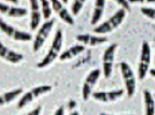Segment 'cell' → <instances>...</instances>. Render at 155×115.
<instances>
[{
  "mask_svg": "<svg viewBox=\"0 0 155 115\" xmlns=\"http://www.w3.org/2000/svg\"><path fill=\"white\" fill-rule=\"evenodd\" d=\"M62 31L58 29L55 35L54 40L52 41V45L50 49L48 52L45 57L37 64V67L39 69H43L47 66L50 65L52 63L55 59L58 57L62 46Z\"/></svg>",
  "mask_w": 155,
  "mask_h": 115,
  "instance_id": "cell-1",
  "label": "cell"
},
{
  "mask_svg": "<svg viewBox=\"0 0 155 115\" xmlns=\"http://www.w3.org/2000/svg\"><path fill=\"white\" fill-rule=\"evenodd\" d=\"M125 17V10L124 8L120 9L108 20L95 28L93 32L97 34H105L111 32L123 23Z\"/></svg>",
  "mask_w": 155,
  "mask_h": 115,
  "instance_id": "cell-2",
  "label": "cell"
},
{
  "mask_svg": "<svg viewBox=\"0 0 155 115\" xmlns=\"http://www.w3.org/2000/svg\"><path fill=\"white\" fill-rule=\"evenodd\" d=\"M52 90V86L49 85H44L36 86L30 91L25 93L21 98L20 99L17 104L18 109H21L27 106L36 99L39 98L42 95L51 92Z\"/></svg>",
  "mask_w": 155,
  "mask_h": 115,
  "instance_id": "cell-3",
  "label": "cell"
},
{
  "mask_svg": "<svg viewBox=\"0 0 155 115\" xmlns=\"http://www.w3.org/2000/svg\"><path fill=\"white\" fill-rule=\"evenodd\" d=\"M0 31L8 37L16 41L28 42L32 39V35L29 32L21 31L5 22L0 18Z\"/></svg>",
  "mask_w": 155,
  "mask_h": 115,
  "instance_id": "cell-4",
  "label": "cell"
},
{
  "mask_svg": "<svg viewBox=\"0 0 155 115\" xmlns=\"http://www.w3.org/2000/svg\"><path fill=\"white\" fill-rule=\"evenodd\" d=\"M120 67L127 95L129 97H131L134 94L136 88V81L134 72L130 66L124 62L121 63Z\"/></svg>",
  "mask_w": 155,
  "mask_h": 115,
  "instance_id": "cell-5",
  "label": "cell"
},
{
  "mask_svg": "<svg viewBox=\"0 0 155 115\" xmlns=\"http://www.w3.org/2000/svg\"><path fill=\"white\" fill-rule=\"evenodd\" d=\"M151 62V49L149 42L143 41L141 46V56L139 66V78L143 80L147 74Z\"/></svg>",
  "mask_w": 155,
  "mask_h": 115,
  "instance_id": "cell-6",
  "label": "cell"
},
{
  "mask_svg": "<svg viewBox=\"0 0 155 115\" xmlns=\"http://www.w3.org/2000/svg\"><path fill=\"white\" fill-rule=\"evenodd\" d=\"M54 22V19L49 20L45 22L41 27L36 35L33 42V50L34 52L38 51L42 47L52 30Z\"/></svg>",
  "mask_w": 155,
  "mask_h": 115,
  "instance_id": "cell-7",
  "label": "cell"
},
{
  "mask_svg": "<svg viewBox=\"0 0 155 115\" xmlns=\"http://www.w3.org/2000/svg\"><path fill=\"white\" fill-rule=\"evenodd\" d=\"M117 47V44L114 43L109 46L104 52L103 56V71L105 78H109L111 76Z\"/></svg>",
  "mask_w": 155,
  "mask_h": 115,
  "instance_id": "cell-8",
  "label": "cell"
},
{
  "mask_svg": "<svg viewBox=\"0 0 155 115\" xmlns=\"http://www.w3.org/2000/svg\"><path fill=\"white\" fill-rule=\"evenodd\" d=\"M101 70L99 69H96L92 70L86 78L82 89L83 99L84 101H87L89 98L92 89L99 78Z\"/></svg>",
  "mask_w": 155,
  "mask_h": 115,
  "instance_id": "cell-9",
  "label": "cell"
},
{
  "mask_svg": "<svg viewBox=\"0 0 155 115\" xmlns=\"http://www.w3.org/2000/svg\"><path fill=\"white\" fill-rule=\"evenodd\" d=\"M0 58L10 63L18 64L23 60L24 56L5 46L0 40Z\"/></svg>",
  "mask_w": 155,
  "mask_h": 115,
  "instance_id": "cell-10",
  "label": "cell"
},
{
  "mask_svg": "<svg viewBox=\"0 0 155 115\" xmlns=\"http://www.w3.org/2000/svg\"><path fill=\"white\" fill-rule=\"evenodd\" d=\"M0 13L12 18H21L28 15V10L22 7L11 6L0 2Z\"/></svg>",
  "mask_w": 155,
  "mask_h": 115,
  "instance_id": "cell-11",
  "label": "cell"
},
{
  "mask_svg": "<svg viewBox=\"0 0 155 115\" xmlns=\"http://www.w3.org/2000/svg\"><path fill=\"white\" fill-rule=\"evenodd\" d=\"M53 10L58 15L59 17L65 23L73 25L74 20L72 16L70 15L68 10L62 5L60 0H50Z\"/></svg>",
  "mask_w": 155,
  "mask_h": 115,
  "instance_id": "cell-12",
  "label": "cell"
},
{
  "mask_svg": "<svg viewBox=\"0 0 155 115\" xmlns=\"http://www.w3.org/2000/svg\"><path fill=\"white\" fill-rule=\"evenodd\" d=\"M123 90L112 91L109 92H94L92 94L93 98L97 101L108 103L114 102L121 98L124 94Z\"/></svg>",
  "mask_w": 155,
  "mask_h": 115,
  "instance_id": "cell-13",
  "label": "cell"
},
{
  "mask_svg": "<svg viewBox=\"0 0 155 115\" xmlns=\"http://www.w3.org/2000/svg\"><path fill=\"white\" fill-rule=\"evenodd\" d=\"M76 40L91 47H95L108 41V39L106 37L96 36L90 34L78 35L76 36Z\"/></svg>",
  "mask_w": 155,
  "mask_h": 115,
  "instance_id": "cell-14",
  "label": "cell"
},
{
  "mask_svg": "<svg viewBox=\"0 0 155 115\" xmlns=\"http://www.w3.org/2000/svg\"><path fill=\"white\" fill-rule=\"evenodd\" d=\"M31 9V20L30 27L31 31L36 30L41 20V14L38 0H29Z\"/></svg>",
  "mask_w": 155,
  "mask_h": 115,
  "instance_id": "cell-15",
  "label": "cell"
},
{
  "mask_svg": "<svg viewBox=\"0 0 155 115\" xmlns=\"http://www.w3.org/2000/svg\"><path fill=\"white\" fill-rule=\"evenodd\" d=\"M23 92L22 88H17L15 90L4 93L0 95V107L7 105L13 101Z\"/></svg>",
  "mask_w": 155,
  "mask_h": 115,
  "instance_id": "cell-16",
  "label": "cell"
},
{
  "mask_svg": "<svg viewBox=\"0 0 155 115\" xmlns=\"http://www.w3.org/2000/svg\"><path fill=\"white\" fill-rule=\"evenodd\" d=\"M85 49V47L81 45H76L70 47L68 49L64 51L60 56V60L61 61H65L70 60L74 57L77 56L80 53L83 52Z\"/></svg>",
  "mask_w": 155,
  "mask_h": 115,
  "instance_id": "cell-17",
  "label": "cell"
},
{
  "mask_svg": "<svg viewBox=\"0 0 155 115\" xmlns=\"http://www.w3.org/2000/svg\"><path fill=\"white\" fill-rule=\"evenodd\" d=\"M105 7V0H96L93 16L91 20L92 25H96L102 18Z\"/></svg>",
  "mask_w": 155,
  "mask_h": 115,
  "instance_id": "cell-18",
  "label": "cell"
},
{
  "mask_svg": "<svg viewBox=\"0 0 155 115\" xmlns=\"http://www.w3.org/2000/svg\"><path fill=\"white\" fill-rule=\"evenodd\" d=\"M146 107V115H153L155 113V101L152 95L149 90H145L143 92Z\"/></svg>",
  "mask_w": 155,
  "mask_h": 115,
  "instance_id": "cell-19",
  "label": "cell"
},
{
  "mask_svg": "<svg viewBox=\"0 0 155 115\" xmlns=\"http://www.w3.org/2000/svg\"><path fill=\"white\" fill-rule=\"evenodd\" d=\"M41 8H42V13L44 19L48 20L51 16L52 12V8L50 6V2L48 0H39Z\"/></svg>",
  "mask_w": 155,
  "mask_h": 115,
  "instance_id": "cell-20",
  "label": "cell"
},
{
  "mask_svg": "<svg viewBox=\"0 0 155 115\" xmlns=\"http://www.w3.org/2000/svg\"><path fill=\"white\" fill-rule=\"evenodd\" d=\"M87 0H75L71 7V12L74 16L78 15L82 9L84 4Z\"/></svg>",
  "mask_w": 155,
  "mask_h": 115,
  "instance_id": "cell-21",
  "label": "cell"
},
{
  "mask_svg": "<svg viewBox=\"0 0 155 115\" xmlns=\"http://www.w3.org/2000/svg\"><path fill=\"white\" fill-rule=\"evenodd\" d=\"M141 12L143 15L149 18L151 20H155V10L152 8L143 7L141 8Z\"/></svg>",
  "mask_w": 155,
  "mask_h": 115,
  "instance_id": "cell-22",
  "label": "cell"
},
{
  "mask_svg": "<svg viewBox=\"0 0 155 115\" xmlns=\"http://www.w3.org/2000/svg\"><path fill=\"white\" fill-rule=\"evenodd\" d=\"M114 1L117 2L121 6H122L125 10L130 11V7L129 2L128 0H114Z\"/></svg>",
  "mask_w": 155,
  "mask_h": 115,
  "instance_id": "cell-23",
  "label": "cell"
},
{
  "mask_svg": "<svg viewBox=\"0 0 155 115\" xmlns=\"http://www.w3.org/2000/svg\"><path fill=\"white\" fill-rule=\"evenodd\" d=\"M130 3H153L155 0H128Z\"/></svg>",
  "mask_w": 155,
  "mask_h": 115,
  "instance_id": "cell-24",
  "label": "cell"
},
{
  "mask_svg": "<svg viewBox=\"0 0 155 115\" xmlns=\"http://www.w3.org/2000/svg\"><path fill=\"white\" fill-rule=\"evenodd\" d=\"M41 110H42L41 106H39L36 108L31 110V112H29L28 114L29 115H39L41 113Z\"/></svg>",
  "mask_w": 155,
  "mask_h": 115,
  "instance_id": "cell-25",
  "label": "cell"
},
{
  "mask_svg": "<svg viewBox=\"0 0 155 115\" xmlns=\"http://www.w3.org/2000/svg\"><path fill=\"white\" fill-rule=\"evenodd\" d=\"M64 106H60L55 112V115H64Z\"/></svg>",
  "mask_w": 155,
  "mask_h": 115,
  "instance_id": "cell-26",
  "label": "cell"
},
{
  "mask_svg": "<svg viewBox=\"0 0 155 115\" xmlns=\"http://www.w3.org/2000/svg\"><path fill=\"white\" fill-rule=\"evenodd\" d=\"M76 102L75 101H70V102H69V103H68V106H69V107H70V109H73L74 107H76Z\"/></svg>",
  "mask_w": 155,
  "mask_h": 115,
  "instance_id": "cell-27",
  "label": "cell"
},
{
  "mask_svg": "<svg viewBox=\"0 0 155 115\" xmlns=\"http://www.w3.org/2000/svg\"><path fill=\"white\" fill-rule=\"evenodd\" d=\"M2 1H6L7 2L13 4L15 5H17V4H18V0H2Z\"/></svg>",
  "mask_w": 155,
  "mask_h": 115,
  "instance_id": "cell-28",
  "label": "cell"
},
{
  "mask_svg": "<svg viewBox=\"0 0 155 115\" xmlns=\"http://www.w3.org/2000/svg\"><path fill=\"white\" fill-rule=\"evenodd\" d=\"M150 73L151 74L152 76L155 77V69H152L150 70Z\"/></svg>",
  "mask_w": 155,
  "mask_h": 115,
  "instance_id": "cell-29",
  "label": "cell"
},
{
  "mask_svg": "<svg viewBox=\"0 0 155 115\" xmlns=\"http://www.w3.org/2000/svg\"><path fill=\"white\" fill-rule=\"evenodd\" d=\"M64 4H67L68 2V0H61Z\"/></svg>",
  "mask_w": 155,
  "mask_h": 115,
  "instance_id": "cell-30",
  "label": "cell"
},
{
  "mask_svg": "<svg viewBox=\"0 0 155 115\" xmlns=\"http://www.w3.org/2000/svg\"><path fill=\"white\" fill-rule=\"evenodd\" d=\"M71 115H79V113H78L77 111H75L74 112H73V113H71Z\"/></svg>",
  "mask_w": 155,
  "mask_h": 115,
  "instance_id": "cell-31",
  "label": "cell"
}]
</instances>
